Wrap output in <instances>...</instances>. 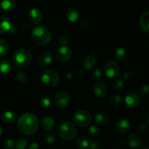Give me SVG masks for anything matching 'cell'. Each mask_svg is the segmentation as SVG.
<instances>
[{
  "label": "cell",
  "mask_w": 149,
  "mask_h": 149,
  "mask_svg": "<svg viewBox=\"0 0 149 149\" xmlns=\"http://www.w3.org/2000/svg\"><path fill=\"white\" fill-rule=\"evenodd\" d=\"M17 127L20 132L24 135H33L37 131L39 127V119L33 113H23L19 118Z\"/></svg>",
  "instance_id": "obj_1"
},
{
  "label": "cell",
  "mask_w": 149,
  "mask_h": 149,
  "mask_svg": "<svg viewBox=\"0 0 149 149\" xmlns=\"http://www.w3.org/2000/svg\"><path fill=\"white\" fill-rule=\"evenodd\" d=\"M31 39L35 45L38 46H44L50 42L52 39V33L47 27L39 26L34 28L32 31Z\"/></svg>",
  "instance_id": "obj_2"
},
{
  "label": "cell",
  "mask_w": 149,
  "mask_h": 149,
  "mask_svg": "<svg viewBox=\"0 0 149 149\" xmlns=\"http://www.w3.org/2000/svg\"><path fill=\"white\" fill-rule=\"evenodd\" d=\"M12 61L15 67L18 68H26L32 61V55L27 49H18L13 53Z\"/></svg>",
  "instance_id": "obj_3"
},
{
  "label": "cell",
  "mask_w": 149,
  "mask_h": 149,
  "mask_svg": "<svg viewBox=\"0 0 149 149\" xmlns=\"http://www.w3.org/2000/svg\"><path fill=\"white\" fill-rule=\"evenodd\" d=\"M58 133L63 140L71 141L77 136V129L75 125L71 122H63L58 125Z\"/></svg>",
  "instance_id": "obj_4"
},
{
  "label": "cell",
  "mask_w": 149,
  "mask_h": 149,
  "mask_svg": "<svg viewBox=\"0 0 149 149\" xmlns=\"http://www.w3.org/2000/svg\"><path fill=\"white\" fill-rule=\"evenodd\" d=\"M41 79L42 82L49 87H55L60 83V77L54 70L46 69L42 73Z\"/></svg>",
  "instance_id": "obj_5"
},
{
  "label": "cell",
  "mask_w": 149,
  "mask_h": 149,
  "mask_svg": "<svg viewBox=\"0 0 149 149\" xmlns=\"http://www.w3.org/2000/svg\"><path fill=\"white\" fill-rule=\"evenodd\" d=\"M73 120L77 126L84 127L90 124L92 121V116L87 111L79 110L74 113Z\"/></svg>",
  "instance_id": "obj_6"
},
{
  "label": "cell",
  "mask_w": 149,
  "mask_h": 149,
  "mask_svg": "<svg viewBox=\"0 0 149 149\" xmlns=\"http://www.w3.org/2000/svg\"><path fill=\"white\" fill-rule=\"evenodd\" d=\"M119 65L113 60L107 61L104 65V71L109 78H116L119 74Z\"/></svg>",
  "instance_id": "obj_7"
},
{
  "label": "cell",
  "mask_w": 149,
  "mask_h": 149,
  "mask_svg": "<svg viewBox=\"0 0 149 149\" xmlns=\"http://www.w3.org/2000/svg\"><path fill=\"white\" fill-rule=\"evenodd\" d=\"M54 100H55V104L61 109H65L67 106H68L71 101L69 95L65 91H60L56 93Z\"/></svg>",
  "instance_id": "obj_8"
},
{
  "label": "cell",
  "mask_w": 149,
  "mask_h": 149,
  "mask_svg": "<svg viewBox=\"0 0 149 149\" xmlns=\"http://www.w3.org/2000/svg\"><path fill=\"white\" fill-rule=\"evenodd\" d=\"M72 54V50L69 47L62 46L57 51L56 57L61 62H66L71 59Z\"/></svg>",
  "instance_id": "obj_9"
},
{
  "label": "cell",
  "mask_w": 149,
  "mask_h": 149,
  "mask_svg": "<svg viewBox=\"0 0 149 149\" xmlns=\"http://www.w3.org/2000/svg\"><path fill=\"white\" fill-rule=\"evenodd\" d=\"M130 122L127 119H121L115 125L114 130L119 134H125L130 130Z\"/></svg>",
  "instance_id": "obj_10"
},
{
  "label": "cell",
  "mask_w": 149,
  "mask_h": 149,
  "mask_svg": "<svg viewBox=\"0 0 149 149\" xmlns=\"http://www.w3.org/2000/svg\"><path fill=\"white\" fill-rule=\"evenodd\" d=\"M28 17L32 23L38 24L42 22L43 15L40 10L37 8H31L28 13Z\"/></svg>",
  "instance_id": "obj_11"
},
{
  "label": "cell",
  "mask_w": 149,
  "mask_h": 149,
  "mask_svg": "<svg viewBox=\"0 0 149 149\" xmlns=\"http://www.w3.org/2000/svg\"><path fill=\"white\" fill-rule=\"evenodd\" d=\"M125 103L128 107L134 109L139 106L140 103H141V99H140L139 96L135 93H130L125 98Z\"/></svg>",
  "instance_id": "obj_12"
},
{
  "label": "cell",
  "mask_w": 149,
  "mask_h": 149,
  "mask_svg": "<svg viewBox=\"0 0 149 149\" xmlns=\"http://www.w3.org/2000/svg\"><path fill=\"white\" fill-rule=\"evenodd\" d=\"M52 55L49 52H44L39 55L38 58V64L41 67H47L52 63Z\"/></svg>",
  "instance_id": "obj_13"
},
{
  "label": "cell",
  "mask_w": 149,
  "mask_h": 149,
  "mask_svg": "<svg viewBox=\"0 0 149 149\" xmlns=\"http://www.w3.org/2000/svg\"><path fill=\"white\" fill-rule=\"evenodd\" d=\"M95 95L99 98H104L108 94V88L103 83H97L93 88Z\"/></svg>",
  "instance_id": "obj_14"
},
{
  "label": "cell",
  "mask_w": 149,
  "mask_h": 149,
  "mask_svg": "<svg viewBox=\"0 0 149 149\" xmlns=\"http://www.w3.org/2000/svg\"><path fill=\"white\" fill-rule=\"evenodd\" d=\"M41 125L45 130H52L56 127V122L50 116H45L41 121Z\"/></svg>",
  "instance_id": "obj_15"
},
{
  "label": "cell",
  "mask_w": 149,
  "mask_h": 149,
  "mask_svg": "<svg viewBox=\"0 0 149 149\" xmlns=\"http://www.w3.org/2000/svg\"><path fill=\"white\" fill-rule=\"evenodd\" d=\"M12 29L11 21L4 16H0V34L7 33Z\"/></svg>",
  "instance_id": "obj_16"
},
{
  "label": "cell",
  "mask_w": 149,
  "mask_h": 149,
  "mask_svg": "<svg viewBox=\"0 0 149 149\" xmlns=\"http://www.w3.org/2000/svg\"><path fill=\"white\" fill-rule=\"evenodd\" d=\"M97 63V58L94 55H88L83 59V66L85 69L90 70Z\"/></svg>",
  "instance_id": "obj_17"
},
{
  "label": "cell",
  "mask_w": 149,
  "mask_h": 149,
  "mask_svg": "<svg viewBox=\"0 0 149 149\" xmlns=\"http://www.w3.org/2000/svg\"><path fill=\"white\" fill-rule=\"evenodd\" d=\"M65 15L67 19L71 23H76L79 20V13L74 7H69L66 10Z\"/></svg>",
  "instance_id": "obj_18"
},
{
  "label": "cell",
  "mask_w": 149,
  "mask_h": 149,
  "mask_svg": "<svg viewBox=\"0 0 149 149\" xmlns=\"http://www.w3.org/2000/svg\"><path fill=\"white\" fill-rule=\"evenodd\" d=\"M127 143L132 148H137L141 146L142 143V139L137 135H130L127 138Z\"/></svg>",
  "instance_id": "obj_19"
},
{
  "label": "cell",
  "mask_w": 149,
  "mask_h": 149,
  "mask_svg": "<svg viewBox=\"0 0 149 149\" xmlns=\"http://www.w3.org/2000/svg\"><path fill=\"white\" fill-rule=\"evenodd\" d=\"M140 26L143 31L149 33V11L146 12L141 16Z\"/></svg>",
  "instance_id": "obj_20"
},
{
  "label": "cell",
  "mask_w": 149,
  "mask_h": 149,
  "mask_svg": "<svg viewBox=\"0 0 149 149\" xmlns=\"http://www.w3.org/2000/svg\"><path fill=\"white\" fill-rule=\"evenodd\" d=\"M95 122L99 125H106L110 121V116L106 112H100L95 115Z\"/></svg>",
  "instance_id": "obj_21"
},
{
  "label": "cell",
  "mask_w": 149,
  "mask_h": 149,
  "mask_svg": "<svg viewBox=\"0 0 149 149\" xmlns=\"http://www.w3.org/2000/svg\"><path fill=\"white\" fill-rule=\"evenodd\" d=\"M11 63L7 60H3L0 62V75L7 76L11 72Z\"/></svg>",
  "instance_id": "obj_22"
},
{
  "label": "cell",
  "mask_w": 149,
  "mask_h": 149,
  "mask_svg": "<svg viewBox=\"0 0 149 149\" xmlns=\"http://www.w3.org/2000/svg\"><path fill=\"white\" fill-rule=\"evenodd\" d=\"M1 7L4 11L12 12L16 8V3L14 0H2Z\"/></svg>",
  "instance_id": "obj_23"
},
{
  "label": "cell",
  "mask_w": 149,
  "mask_h": 149,
  "mask_svg": "<svg viewBox=\"0 0 149 149\" xmlns=\"http://www.w3.org/2000/svg\"><path fill=\"white\" fill-rule=\"evenodd\" d=\"M16 119H17V115L12 111H6L1 116V120L6 124L13 123Z\"/></svg>",
  "instance_id": "obj_24"
},
{
  "label": "cell",
  "mask_w": 149,
  "mask_h": 149,
  "mask_svg": "<svg viewBox=\"0 0 149 149\" xmlns=\"http://www.w3.org/2000/svg\"><path fill=\"white\" fill-rule=\"evenodd\" d=\"M114 56L118 61H126L127 58L128 54L127 52L126 51V49H124V48H118V49H116V51H115Z\"/></svg>",
  "instance_id": "obj_25"
},
{
  "label": "cell",
  "mask_w": 149,
  "mask_h": 149,
  "mask_svg": "<svg viewBox=\"0 0 149 149\" xmlns=\"http://www.w3.org/2000/svg\"><path fill=\"white\" fill-rule=\"evenodd\" d=\"M9 45L7 42L3 39L0 38V58L4 57L9 52Z\"/></svg>",
  "instance_id": "obj_26"
},
{
  "label": "cell",
  "mask_w": 149,
  "mask_h": 149,
  "mask_svg": "<svg viewBox=\"0 0 149 149\" xmlns=\"http://www.w3.org/2000/svg\"><path fill=\"white\" fill-rule=\"evenodd\" d=\"M76 144H77L79 148L86 149L87 147H89L90 143H89V141L87 138L83 136H81L77 138V141H76Z\"/></svg>",
  "instance_id": "obj_27"
},
{
  "label": "cell",
  "mask_w": 149,
  "mask_h": 149,
  "mask_svg": "<svg viewBox=\"0 0 149 149\" xmlns=\"http://www.w3.org/2000/svg\"><path fill=\"white\" fill-rule=\"evenodd\" d=\"M113 89L116 90V91H120L122 90V88L124 87V81L123 78H122V76L120 74L117 76L116 77V79L113 81Z\"/></svg>",
  "instance_id": "obj_28"
},
{
  "label": "cell",
  "mask_w": 149,
  "mask_h": 149,
  "mask_svg": "<svg viewBox=\"0 0 149 149\" xmlns=\"http://www.w3.org/2000/svg\"><path fill=\"white\" fill-rule=\"evenodd\" d=\"M109 103L113 106H120L122 103V97L119 95H113L109 98Z\"/></svg>",
  "instance_id": "obj_29"
},
{
  "label": "cell",
  "mask_w": 149,
  "mask_h": 149,
  "mask_svg": "<svg viewBox=\"0 0 149 149\" xmlns=\"http://www.w3.org/2000/svg\"><path fill=\"white\" fill-rule=\"evenodd\" d=\"M87 132H88V135L92 138H97L100 135V130L96 126H90L87 130Z\"/></svg>",
  "instance_id": "obj_30"
},
{
  "label": "cell",
  "mask_w": 149,
  "mask_h": 149,
  "mask_svg": "<svg viewBox=\"0 0 149 149\" xmlns=\"http://www.w3.org/2000/svg\"><path fill=\"white\" fill-rule=\"evenodd\" d=\"M52 100L51 98L47 95L42 96L40 99H39V103L42 107H49L51 105Z\"/></svg>",
  "instance_id": "obj_31"
},
{
  "label": "cell",
  "mask_w": 149,
  "mask_h": 149,
  "mask_svg": "<svg viewBox=\"0 0 149 149\" xmlns=\"http://www.w3.org/2000/svg\"><path fill=\"white\" fill-rule=\"evenodd\" d=\"M28 142L25 138H19L17 142L16 143V148L17 149H26L28 146Z\"/></svg>",
  "instance_id": "obj_32"
},
{
  "label": "cell",
  "mask_w": 149,
  "mask_h": 149,
  "mask_svg": "<svg viewBox=\"0 0 149 149\" xmlns=\"http://www.w3.org/2000/svg\"><path fill=\"white\" fill-rule=\"evenodd\" d=\"M45 140H46V141L47 143L53 144L57 140L56 134L54 133V132H50V133H48L47 135H46V137H45Z\"/></svg>",
  "instance_id": "obj_33"
},
{
  "label": "cell",
  "mask_w": 149,
  "mask_h": 149,
  "mask_svg": "<svg viewBox=\"0 0 149 149\" xmlns=\"http://www.w3.org/2000/svg\"><path fill=\"white\" fill-rule=\"evenodd\" d=\"M17 81H20L21 83H26L28 81V76L26 75V73L24 72H19L17 75Z\"/></svg>",
  "instance_id": "obj_34"
},
{
  "label": "cell",
  "mask_w": 149,
  "mask_h": 149,
  "mask_svg": "<svg viewBox=\"0 0 149 149\" xmlns=\"http://www.w3.org/2000/svg\"><path fill=\"white\" fill-rule=\"evenodd\" d=\"M6 149H14L16 147V142L13 139H8L4 143Z\"/></svg>",
  "instance_id": "obj_35"
},
{
  "label": "cell",
  "mask_w": 149,
  "mask_h": 149,
  "mask_svg": "<svg viewBox=\"0 0 149 149\" xmlns=\"http://www.w3.org/2000/svg\"><path fill=\"white\" fill-rule=\"evenodd\" d=\"M139 94L142 96H146L149 94V85L145 84L139 89Z\"/></svg>",
  "instance_id": "obj_36"
},
{
  "label": "cell",
  "mask_w": 149,
  "mask_h": 149,
  "mask_svg": "<svg viewBox=\"0 0 149 149\" xmlns=\"http://www.w3.org/2000/svg\"><path fill=\"white\" fill-rule=\"evenodd\" d=\"M90 149H100L101 148V143L98 141H93L89 145Z\"/></svg>",
  "instance_id": "obj_37"
},
{
  "label": "cell",
  "mask_w": 149,
  "mask_h": 149,
  "mask_svg": "<svg viewBox=\"0 0 149 149\" xmlns=\"http://www.w3.org/2000/svg\"><path fill=\"white\" fill-rule=\"evenodd\" d=\"M93 77L96 80H98L101 79L102 72L100 69H95L93 73Z\"/></svg>",
  "instance_id": "obj_38"
},
{
  "label": "cell",
  "mask_w": 149,
  "mask_h": 149,
  "mask_svg": "<svg viewBox=\"0 0 149 149\" xmlns=\"http://www.w3.org/2000/svg\"><path fill=\"white\" fill-rule=\"evenodd\" d=\"M26 149H39V145L36 142H32L29 144Z\"/></svg>",
  "instance_id": "obj_39"
},
{
  "label": "cell",
  "mask_w": 149,
  "mask_h": 149,
  "mask_svg": "<svg viewBox=\"0 0 149 149\" xmlns=\"http://www.w3.org/2000/svg\"><path fill=\"white\" fill-rule=\"evenodd\" d=\"M119 143L120 144V145H125V144L126 143V141H125V140H121V141H119Z\"/></svg>",
  "instance_id": "obj_40"
},
{
  "label": "cell",
  "mask_w": 149,
  "mask_h": 149,
  "mask_svg": "<svg viewBox=\"0 0 149 149\" xmlns=\"http://www.w3.org/2000/svg\"><path fill=\"white\" fill-rule=\"evenodd\" d=\"M2 133H3V129H2V127H1L0 126V137L1 136Z\"/></svg>",
  "instance_id": "obj_41"
},
{
  "label": "cell",
  "mask_w": 149,
  "mask_h": 149,
  "mask_svg": "<svg viewBox=\"0 0 149 149\" xmlns=\"http://www.w3.org/2000/svg\"><path fill=\"white\" fill-rule=\"evenodd\" d=\"M147 122H148V123L149 125V115L148 116V117H147Z\"/></svg>",
  "instance_id": "obj_42"
},
{
  "label": "cell",
  "mask_w": 149,
  "mask_h": 149,
  "mask_svg": "<svg viewBox=\"0 0 149 149\" xmlns=\"http://www.w3.org/2000/svg\"><path fill=\"white\" fill-rule=\"evenodd\" d=\"M111 149H122V148H118V147H114V148H111Z\"/></svg>",
  "instance_id": "obj_43"
},
{
  "label": "cell",
  "mask_w": 149,
  "mask_h": 149,
  "mask_svg": "<svg viewBox=\"0 0 149 149\" xmlns=\"http://www.w3.org/2000/svg\"><path fill=\"white\" fill-rule=\"evenodd\" d=\"M143 149H149V147H146V148H143Z\"/></svg>",
  "instance_id": "obj_44"
}]
</instances>
